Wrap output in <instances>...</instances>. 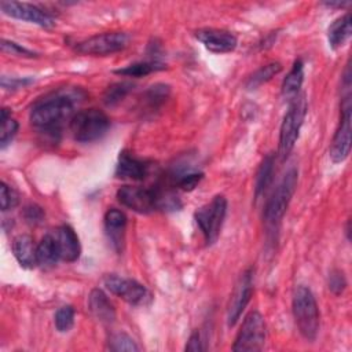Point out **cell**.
<instances>
[{
    "label": "cell",
    "mask_w": 352,
    "mask_h": 352,
    "mask_svg": "<svg viewBox=\"0 0 352 352\" xmlns=\"http://www.w3.org/2000/svg\"><path fill=\"white\" fill-rule=\"evenodd\" d=\"M0 8L3 11V14L19 19V21H25L29 23H34L37 26L41 28H52L55 25L54 18L44 11L43 8L30 4V3H21V1H1L0 3Z\"/></svg>",
    "instance_id": "cell-13"
},
{
    "label": "cell",
    "mask_w": 352,
    "mask_h": 352,
    "mask_svg": "<svg viewBox=\"0 0 352 352\" xmlns=\"http://www.w3.org/2000/svg\"><path fill=\"white\" fill-rule=\"evenodd\" d=\"M109 349L111 351H131V352H138L139 346L133 341L132 337H129L125 333H116L111 334L109 338Z\"/></svg>",
    "instance_id": "cell-30"
},
{
    "label": "cell",
    "mask_w": 352,
    "mask_h": 352,
    "mask_svg": "<svg viewBox=\"0 0 352 352\" xmlns=\"http://www.w3.org/2000/svg\"><path fill=\"white\" fill-rule=\"evenodd\" d=\"M88 308L91 314L102 323H113L116 319V309L109 297L100 290L94 289L88 297Z\"/></svg>",
    "instance_id": "cell-19"
},
{
    "label": "cell",
    "mask_w": 352,
    "mask_h": 352,
    "mask_svg": "<svg viewBox=\"0 0 352 352\" xmlns=\"http://www.w3.org/2000/svg\"><path fill=\"white\" fill-rule=\"evenodd\" d=\"M54 238L58 245L60 260L73 263L80 257V253H81L80 239H78L76 231L70 226L63 224V226L58 227Z\"/></svg>",
    "instance_id": "cell-16"
},
{
    "label": "cell",
    "mask_w": 352,
    "mask_h": 352,
    "mask_svg": "<svg viewBox=\"0 0 352 352\" xmlns=\"http://www.w3.org/2000/svg\"><path fill=\"white\" fill-rule=\"evenodd\" d=\"M133 88V84L129 81H118L109 85L103 94V103L107 107L118 104Z\"/></svg>",
    "instance_id": "cell-27"
},
{
    "label": "cell",
    "mask_w": 352,
    "mask_h": 352,
    "mask_svg": "<svg viewBox=\"0 0 352 352\" xmlns=\"http://www.w3.org/2000/svg\"><path fill=\"white\" fill-rule=\"evenodd\" d=\"M282 65L279 62H270L260 69H257L246 81L248 89H254L265 82H268L272 77H275L278 73H280Z\"/></svg>",
    "instance_id": "cell-25"
},
{
    "label": "cell",
    "mask_w": 352,
    "mask_h": 352,
    "mask_svg": "<svg viewBox=\"0 0 352 352\" xmlns=\"http://www.w3.org/2000/svg\"><path fill=\"white\" fill-rule=\"evenodd\" d=\"M117 199L121 205L133 212L146 214L158 209V188H146L140 186H122L117 191Z\"/></svg>",
    "instance_id": "cell-11"
},
{
    "label": "cell",
    "mask_w": 352,
    "mask_h": 352,
    "mask_svg": "<svg viewBox=\"0 0 352 352\" xmlns=\"http://www.w3.org/2000/svg\"><path fill=\"white\" fill-rule=\"evenodd\" d=\"M293 316L300 334L307 341H314L318 337L320 318L319 308L314 293L307 286H298L293 294Z\"/></svg>",
    "instance_id": "cell-3"
},
{
    "label": "cell",
    "mask_w": 352,
    "mask_h": 352,
    "mask_svg": "<svg viewBox=\"0 0 352 352\" xmlns=\"http://www.w3.org/2000/svg\"><path fill=\"white\" fill-rule=\"evenodd\" d=\"M77 98V92L58 91L37 100L30 110V122L40 132L51 136L58 135L65 122L74 116Z\"/></svg>",
    "instance_id": "cell-1"
},
{
    "label": "cell",
    "mask_w": 352,
    "mask_h": 352,
    "mask_svg": "<svg viewBox=\"0 0 352 352\" xmlns=\"http://www.w3.org/2000/svg\"><path fill=\"white\" fill-rule=\"evenodd\" d=\"M54 323L59 333L69 331L74 324V308L72 305H63L58 308L54 316Z\"/></svg>",
    "instance_id": "cell-29"
},
{
    "label": "cell",
    "mask_w": 352,
    "mask_h": 352,
    "mask_svg": "<svg viewBox=\"0 0 352 352\" xmlns=\"http://www.w3.org/2000/svg\"><path fill=\"white\" fill-rule=\"evenodd\" d=\"M18 132V122L11 118L8 109L0 110V147L6 148Z\"/></svg>",
    "instance_id": "cell-26"
},
{
    "label": "cell",
    "mask_w": 352,
    "mask_h": 352,
    "mask_svg": "<svg viewBox=\"0 0 352 352\" xmlns=\"http://www.w3.org/2000/svg\"><path fill=\"white\" fill-rule=\"evenodd\" d=\"M103 283L110 293L116 294L117 297L122 298L125 302L135 305V307H144L151 302L153 294L150 290L142 285L140 282L131 279V278H124L116 274H109L104 276Z\"/></svg>",
    "instance_id": "cell-9"
},
{
    "label": "cell",
    "mask_w": 352,
    "mask_h": 352,
    "mask_svg": "<svg viewBox=\"0 0 352 352\" xmlns=\"http://www.w3.org/2000/svg\"><path fill=\"white\" fill-rule=\"evenodd\" d=\"M297 180H298V172L296 168H290L275 190L272 191L271 197L268 198L265 206H264V224L267 228L268 234H274L278 231L279 224L289 208V204L294 195L296 187H297Z\"/></svg>",
    "instance_id": "cell-2"
},
{
    "label": "cell",
    "mask_w": 352,
    "mask_h": 352,
    "mask_svg": "<svg viewBox=\"0 0 352 352\" xmlns=\"http://www.w3.org/2000/svg\"><path fill=\"white\" fill-rule=\"evenodd\" d=\"M1 50L4 52H10V54H14V55H18V56H29V58H32V56L36 55L33 51H30V50L16 44V43H14V41H8V40H3L1 41Z\"/></svg>",
    "instance_id": "cell-34"
},
{
    "label": "cell",
    "mask_w": 352,
    "mask_h": 352,
    "mask_svg": "<svg viewBox=\"0 0 352 352\" xmlns=\"http://www.w3.org/2000/svg\"><path fill=\"white\" fill-rule=\"evenodd\" d=\"M164 69H166V65L164 62L158 59H150V60H142V62L128 65L122 69L116 70L114 73L120 76H126V77H143Z\"/></svg>",
    "instance_id": "cell-23"
},
{
    "label": "cell",
    "mask_w": 352,
    "mask_h": 352,
    "mask_svg": "<svg viewBox=\"0 0 352 352\" xmlns=\"http://www.w3.org/2000/svg\"><path fill=\"white\" fill-rule=\"evenodd\" d=\"M12 253L21 267L33 268L37 265V246L30 235H16L12 239Z\"/></svg>",
    "instance_id": "cell-18"
},
{
    "label": "cell",
    "mask_w": 352,
    "mask_h": 352,
    "mask_svg": "<svg viewBox=\"0 0 352 352\" xmlns=\"http://www.w3.org/2000/svg\"><path fill=\"white\" fill-rule=\"evenodd\" d=\"M304 81V65L300 59L294 60L290 72L286 74L282 82V94L286 98L293 99L298 95V91Z\"/></svg>",
    "instance_id": "cell-22"
},
{
    "label": "cell",
    "mask_w": 352,
    "mask_h": 352,
    "mask_svg": "<svg viewBox=\"0 0 352 352\" xmlns=\"http://www.w3.org/2000/svg\"><path fill=\"white\" fill-rule=\"evenodd\" d=\"M195 37L204 44L206 50L214 54L231 52L236 48L238 44V38L234 33L216 28L199 29L195 32Z\"/></svg>",
    "instance_id": "cell-14"
},
{
    "label": "cell",
    "mask_w": 352,
    "mask_h": 352,
    "mask_svg": "<svg viewBox=\"0 0 352 352\" xmlns=\"http://www.w3.org/2000/svg\"><path fill=\"white\" fill-rule=\"evenodd\" d=\"M148 165L129 154L128 151H121L118 155L117 166H116V176L120 179H129V180H143L147 176Z\"/></svg>",
    "instance_id": "cell-17"
},
{
    "label": "cell",
    "mask_w": 352,
    "mask_h": 352,
    "mask_svg": "<svg viewBox=\"0 0 352 352\" xmlns=\"http://www.w3.org/2000/svg\"><path fill=\"white\" fill-rule=\"evenodd\" d=\"M227 213V199L223 195H216L209 204L195 212V221L199 227L208 246L213 245L221 232V227Z\"/></svg>",
    "instance_id": "cell-6"
},
{
    "label": "cell",
    "mask_w": 352,
    "mask_h": 352,
    "mask_svg": "<svg viewBox=\"0 0 352 352\" xmlns=\"http://www.w3.org/2000/svg\"><path fill=\"white\" fill-rule=\"evenodd\" d=\"M345 287H346L345 275L338 270L331 271L329 275V290L334 294H341L345 290Z\"/></svg>",
    "instance_id": "cell-33"
},
{
    "label": "cell",
    "mask_w": 352,
    "mask_h": 352,
    "mask_svg": "<svg viewBox=\"0 0 352 352\" xmlns=\"http://www.w3.org/2000/svg\"><path fill=\"white\" fill-rule=\"evenodd\" d=\"M129 43L125 32H104L76 43L74 50L82 55L106 56L122 51Z\"/></svg>",
    "instance_id": "cell-8"
},
{
    "label": "cell",
    "mask_w": 352,
    "mask_h": 352,
    "mask_svg": "<svg viewBox=\"0 0 352 352\" xmlns=\"http://www.w3.org/2000/svg\"><path fill=\"white\" fill-rule=\"evenodd\" d=\"M69 125L74 140L80 143H91L106 135L110 128V120L104 111L92 107L77 111L72 117Z\"/></svg>",
    "instance_id": "cell-5"
},
{
    "label": "cell",
    "mask_w": 352,
    "mask_h": 352,
    "mask_svg": "<svg viewBox=\"0 0 352 352\" xmlns=\"http://www.w3.org/2000/svg\"><path fill=\"white\" fill-rule=\"evenodd\" d=\"M32 80L29 78H8L6 76L1 77V87L4 89H18V88H23L25 85L30 84Z\"/></svg>",
    "instance_id": "cell-36"
},
{
    "label": "cell",
    "mask_w": 352,
    "mask_h": 352,
    "mask_svg": "<svg viewBox=\"0 0 352 352\" xmlns=\"http://www.w3.org/2000/svg\"><path fill=\"white\" fill-rule=\"evenodd\" d=\"M18 204V194L14 191V188H11L10 186H7L4 182H1L0 184V205H1V210H10L12 208H15Z\"/></svg>",
    "instance_id": "cell-32"
},
{
    "label": "cell",
    "mask_w": 352,
    "mask_h": 352,
    "mask_svg": "<svg viewBox=\"0 0 352 352\" xmlns=\"http://www.w3.org/2000/svg\"><path fill=\"white\" fill-rule=\"evenodd\" d=\"M60 260L56 241L52 235H44L37 245V265L52 268Z\"/></svg>",
    "instance_id": "cell-21"
},
{
    "label": "cell",
    "mask_w": 352,
    "mask_h": 352,
    "mask_svg": "<svg viewBox=\"0 0 352 352\" xmlns=\"http://www.w3.org/2000/svg\"><path fill=\"white\" fill-rule=\"evenodd\" d=\"M267 338V326L263 315L252 311L246 315L242 326L235 337L232 351L235 352H257L264 348Z\"/></svg>",
    "instance_id": "cell-7"
},
{
    "label": "cell",
    "mask_w": 352,
    "mask_h": 352,
    "mask_svg": "<svg viewBox=\"0 0 352 352\" xmlns=\"http://www.w3.org/2000/svg\"><path fill=\"white\" fill-rule=\"evenodd\" d=\"M204 179V173L202 172H194V170H190V172H184V173H180L176 179V184L184 190V191H192L198 184L199 182Z\"/></svg>",
    "instance_id": "cell-31"
},
{
    "label": "cell",
    "mask_w": 352,
    "mask_h": 352,
    "mask_svg": "<svg viewBox=\"0 0 352 352\" xmlns=\"http://www.w3.org/2000/svg\"><path fill=\"white\" fill-rule=\"evenodd\" d=\"M104 232L111 245V248L121 253L125 245V230H126V216L124 212L116 208H110L104 213Z\"/></svg>",
    "instance_id": "cell-15"
},
{
    "label": "cell",
    "mask_w": 352,
    "mask_h": 352,
    "mask_svg": "<svg viewBox=\"0 0 352 352\" xmlns=\"http://www.w3.org/2000/svg\"><path fill=\"white\" fill-rule=\"evenodd\" d=\"M23 217L29 224H38L44 219V210L38 205H29L23 210Z\"/></svg>",
    "instance_id": "cell-35"
},
{
    "label": "cell",
    "mask_w": 352,
    "mask_h": 352,
    "mask_svg": "<svg viewBox=\"0 0 352 352\" xmlns=\"http://www.w3.org/2000/svg\"><path fill=\"white\" fill-rule=\"evenodd\" d=\"M169 94H170L169 85H166V84H154L143 95L144 104L150 110H155L169 98Z\"/></svg>",
    "instance_id": "cell-28"
},
{
    "label": "cell",
    "mask_w": 352,
    "mask_h": 352,
    "mask_svg": "<svg viewBox=\"0 0 352 352\" xmlns=\"http://www.w3.org/2000/svg\"><path fill=\"white\" fill-rule=\"evenodd\" d=\"M324 4H326L327 7H345V6H348L349 3H340V1H338V3H331V1H330V3H324Z\"/></svg>",
    "instance_id": "cell-38"
},
{
    "label": "cell",
    "mask_w": 352,
    "mask_h": 352,
    "mask_svg": "<svg viewBox=\"0 0 352 352\" xmlns=\"http://www.w3.org/2000/svg\"><path fill=\"white\" fill-rule=\"evenodd\" d=\"M186 351H190V352H199V351H204V346H202V341H201V334L198 330H195L188 341H187V345H186Z\"/></svg>",
    "instance_id": "cell-37"
},
{
    "label": "cell",
    "mask_w": 352,
    "mask_h": 352,
    "mask_svg": "<svg viewBox=\"0 0 352 352\" xmlns=\"http://www.w3.org/2000/svg\"><path fill=\"white\" fill-rule=\"evenodd\" d=\"M274 164H275L274 154L265 155V158L260 164L256 175V186H254L256 198H260L270 187L272 182V175H274Z\"/></svg>",
    "instance_id": "cell-24"
},
{
    "label": "cell",
    "mask_w": 352,
    "mask_h": 352,
    "mask_svg": "<svg viewBox=\"0 0 352 352\" xmlns=\"http://www.w3.org/2000/svg\"><path fill=\"white\" fill-rule=\"evenodd\" d=\"M351 151V92L342 96L341 100V120L333 136L329 155L333 162L338 164L348 158Z\"/></svg>",
    "instance_id": "cell-10"
},
{
    "label": "cell",
    "mask_w": 352,
    "mask_h": 352,
    "mask_svg": "<svg viewBox=\"0 0 352 352\" xmlns=\"http://www.w3.org/2000/svg\"><path fill=\"white\" fill-rule=\"evenodd\" d=\"M307 114V100L304 94H298L292 99L286 114L283 116L280 129H279V146L278 154L282 161H285L292 153L304 122Z\"/></svg>",
    "instance_id": "cell-4"
},
{
    "label": "cell",
    "mask_w": 352,
    "mask_h": 352,
    "mask_svg": "<svg viewBox=\"0 0 352 352\" xmlns=\"http://www.w3.org/2000/svg\"><path fill=\"white\" fill-rule=\"evenodd\" d=\"M352 33V18L351 12L337 18L327 29V41L333 50L342 47Z\"/></svg>",
    "instance_id": "cell-20"
},
{
    "label": "cell",
    "mask_w": 352,
    "mask_h": 352,
    "mask_svg": "<svg viewBox=\"0 0 352 352\" xmlns=\"http://www.w3.org/2000/svg\"><path fill=\"white\" fill-rule=\"evenodd\" d=\"M252 294H253V270L248 268L241 274L231 293V298L227 308V323L230 327H232L238 322L246 305L249 304Z\"/></svg>",
    "instance_id": "cell-12"
}]
</instances>
